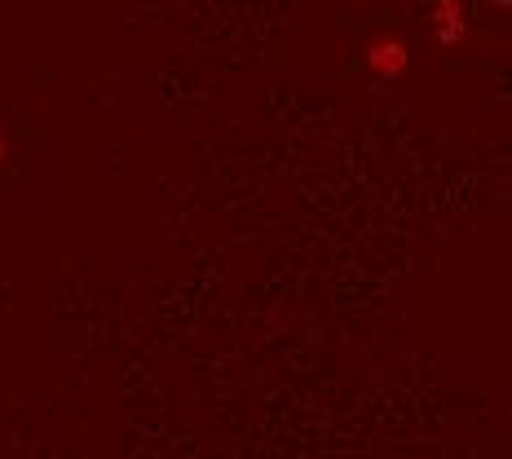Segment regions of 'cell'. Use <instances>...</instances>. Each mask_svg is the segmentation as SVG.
I'll use <instances>...</instances> for the list:
<instances>
[{
    "instance_id": "obj_1",
    "label": "cell",
    "mask_w": 512,
    "mask_h": 459,
    "mask_svg": "<svg viewBox=\"0 0 512 459\" xmlns=\"http://www.w3.org/2000/svg\"><path fill=\"white\" fill-rule=\"evenodd\" d=\"M411 67V49L402 36H376L367 45V71L376 80H402Z\"/></svg>"
},
{
    "instance_id": "obj_2",
    "label": "cell",
    "mask_w": 512,
    "mask_h": 459,
    "mask_svg": "<svg viewBox=\"0 0 512 459\" xmlns=\"http://www.w3.org/2000/svg\"><path fill=\"white\" fill-rule=\"evenodd\" d=\"M429 31H433V40L442 49H460L468 40V5L464 0H433Z\"/></svg>"
},
{
    "instance_id": "obj_3",
    "label": "cell",
    "mask_w": 512,
    "mask_h": 459,
    "mask_svg": "<svg viewBox=\"0 0 512 459\" xmlns=\"http://www.w3.org/2000/svg\"><path fill=\"white\" fill-rule=\"evenodd\" d=\"M9 159V142H5V128H0V164Z\"/></svg>"
}]
</instances>
